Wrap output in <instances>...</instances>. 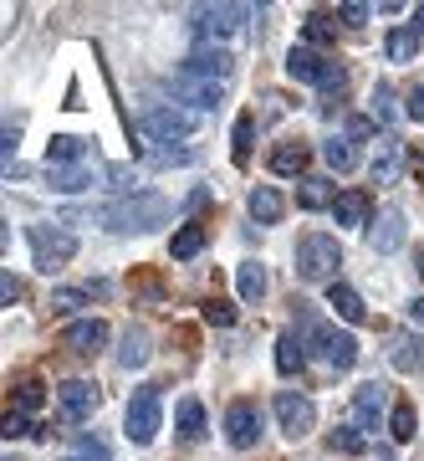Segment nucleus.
Returning a JSON list of instances; mask_svg holds the SVG:
<instances>
[{
  "label": "nucleus",
  "mask_w": 424,
  "mask_h": 461,
  "mask_svg": "<svg viewBox=\"0 0 424 461\" xmlns=\"http://www.w3.org/2000/svg\"><path fill=\"white\" fill-rule=\"evenodd\" d=\"M399 175H404V144L384 133L374 149V185H399Z\"/></svg>",
  "instance_id": "dca6fc26"
},
{
  "label": "nucleus",
  "mask_w": 424,
  "mask_h": 461,
  "mask_svg": "<svg viewBox=\"0 0 424 461\" xmlns=\"http://www.w3.org/2000/svg\"><path fill=\"white\" fill-rule=\"evenodd\" d=\"M420 277H424V257H420Z\"/></svg>",
  "instance_id": "3c124183"
},
{
  "label": "nucleus",
  "mask_w": 424,
  "mask_h": 461,
  "mask_svg": "<svg viewBox=\"0 0 424 461\" xmlns=\"http://www.w3.org/2000/svg\"><path fill=\"white\" fill-rule=\"evenodd\" d=\"M322 159L332 169H353V159H358V154H353V144H348V139H327L322 144Z\"/></svg>",
  "instance_id": "e433bc0d"
},
{
  "label": "nucleus",
  "mask_w": 424,
  "mask_h": 461,
  "mask_svg": "<svg viewBox=\"0 0 424 461\" xmlns=\"http://www.w3.org/2000/svg\"><path fill=\"white\" fill-rule=\"evenodd\" d=\"M384 405H389L384 384H378V379H368L358 395H353V415H358V426H363V430H378V420H384Z\"/></svg>",
  "instance_id": "f3484780"
},
{
  "label": "nucleus",
  "mask_w": 424,
  "mask_h": 461,
  "mask_svg": "<svg viewBox=\"0 0 424 461\" xmlns=\"http://www.w3.org/2000/svg\"><path fill=\"white\" fill-rule=\"evenodd\" d=\"M302 359H307V354H302V339H296V333H281L277 339V369L281 375H296Z\"/></svg>",
  "instance_id": "7c9ffc66"
},
{
  "label": "nucleus",
  "mask_w": 424,
  "mask_h": 461,
  "mask_svg": "<svg viewBox=\"0 0 424 461\" xmlns=\"http://www.w3.org/2000/svg\"><path fill=\"white\" fill-rule=\"evenodd\" d=\"M368 247H374L378 257H389V251L404 247V211H393L389 205V211L378 215L374 226H368Z\"/></svg>",
  "instance_id": "2eb2a0df"
},
{
  "label": "nucleus",
  "mask_w": 424,
  "mask_h": 461,
  "mask_svg": "<svg viewBox=\"0 0 424 461\" xmlns=\"http://www.w3.org/2000/svg\"><path fill=\"white\" fill-rule=\"evenodd\" d=\"M245 16H256L251 5H199L195 11V36L205 41V47H220L230 32H241Z\"/></svg>",
  "instance_id": "39448f33"
},
{
  "label": "nucleus",
  "mask_w": 424,
  "mask_h": 461,
  "mask_svg": "<svg viewBox=\"0 0 424 461\" xmlns=\"http://www.w3.org/2000/svg\"><path fill=\"white\" fill-rule=\"evenodd\" d=\"M118 364H123V369H138V364H148V333H144V329H128V333H123Z\"/></svg>",
  "instance_id": "cd10ccee"
},
{
  "label": "nucleus",
  "mask_w": 424,
  "mask_h": 461,
  "mask_svg": "<svg viewBox=\"0 0 424 461\" xmlns=\"http://www.w3.org/2000/svg\"><path fill=\"white\" fill-rule=\"evenodd\" d=\"M409 318H414V323H424V297H414V303H409Z\"/></svg>",
  "instance_id": "de8ad7c7"
},
{
  "label": "nucleus",
  "mask_w": 424,
  "mask_h": 461,
  "mask_svg": "<svg viewBox=\"0 0 424 461\" xmlns=\"http://www.w3.org/2000/svg\"><path fill=\"white\" fill-rule=\"evenodd\" d=\"M235 287H241L245 303L266 297V267H261V262H241V272H235Z\"/></svg>",
  "instance_id": "bb28decb"
},
{
  "label": "nucleus",
  "mask_w": 424,
  "mask_h": 461,
  "mask_svg": "<svg viewBox=\"0 0 424 461\" xmlns=\"http://www.w3.org/2000/svg\"><path fill=\"white\" fill-rule=\"evenodd\" d=\"M414 51H420V32H404V26L389 32V57H393V62H409Z\"/></svg>",
  "instance_id": "f704fd0d"
},
{
  "label": "nucleus",
  "mask_w": 424,
  "mask_h": 461,
  "mask_svg": "<svg viewBox=\"0 0 424 461\" xmlns=\"http://www.w3.org/2000/svg\"><path fill=\"white\" fill-rule=\"evenodd\" d=\"M98 384H87V379H66V384H57V405H62L66 420H87V415L98 411Z\"/></svg>",
  "instance_id": "ddd939ff"
},
{
  "label": "nucleus",
  "mask_w": 424,
  "mask_h": 461,
  "mask_svg": "<svg viewBox=\"0 0 424 461\" xmlns=\"http://www.w3.org/2000/svg\"><path fill=\"white\" fill-rule=\"evenodd\" d=\"M108 293V282H93V287H57L51 293V308L57 313H66V308H82V303H93V297Z\"/></svg>",
  "instance_id": "a878e982"
},
{
  "label": "nucleus",
  "mask_w": 424,
  "mask_h": 461,
  "mask_svg": "<svg viewBox=\"0 0 424 461\" xmlns=\"http://www.w3.org/2000/svg\"><path fill=\"white\" fill-rule=\"evenodd\" d=\"M0 436H5V441H21V436H36V426H26V415H21V411H5Z\"/></svg>",
  "instance_id": "58836bf2"
},
{
  "label": "nucleus",
  "mask_w": 424,
  "mask_h": 461,
  "mask_svg": "<svg viewBox=\"0 0 424 461\" xmlns=\"http://www.w3.org/2000/svg\"><path fill=\"white\" fill-rule=\"evenodd\" d=\"M327 451H343V456H358V451H368V441H363L358 430L338 426V430H327Z\"/></svg>",
  "instance_id": "473e14b6"
},
{
  "label": "nucleus",
  "mask_w": 424,
  "mask_h": 461,
  "mask_svg": "<svg viewBox=\"0 0 424 461\" xmlns=\"http://www.w3.org/2000/svg\"><path fill=\"white\" fill-rule=\"evenodd\" d=\"M31 251L41 272H57V267H66L77 257V236L62 226H31Z\"/></svg>",
  "instance_id": "423d86ee"
},
{
  "label": "nucleus",
  "mask_w": 424,
  "mask_h": 461,
  "mask_svg": "<svg viewBox=\"0 0 424 461\" xmlns=\"http://www.w3.org/2000/svg\"><path fill=\"white\" fill-rule=\"evenodd\" d=\"M338 16H343V21H353V26H363V21H368V5H358V0H348V5L338 11Z\"/></svg>",
  "instance_id": "a18cd8bd"
},
{
  "label": "nucleus",
  "mask_w": 424,
  "mask_h": 461,
  "mask_svg": "<svg viewBox=\"0 0 424 461\" xmlns=\"http://www.w3.org/2000/svg\"><path fill=\"white\" fill-rule=\"evenodd\" d=\"M225 441L235 451H251V446L261 441V405L256 400H235L225 411Z\"/></svg>",
  "instance_id": "1a4fd4ad"
},
{
  "label": "nucleus",
  "mask_w": 424,
  "mask_h": 461,
  "mask_svg": "<svg viewBox=\"0 0 424 461\" xmlns=\"http://www.w3.org/2000/svg\"><path fill=\"white\" fill-rule=\"evenodd\" d=\"M368 215H374V200L363 195V190H343L338 205H332V221L338 226H368Z\"/></svg>",
  "instance_id": "6ab92c4d"
},
{
  "label": "nucleus",
  "mask_w": 424,
  "mask_h": 461,
  "mask_svg": "<svg viewBox=\"0 0 424 461\" xmlns=\"http://www.w3.org/2000/svg\"><path fill=\"white\" fill-rule=\"evenodd\" d=\"M374 118H378V123H389V118H393V93L384 83L374 87Z\"/></svg>",
  "instance_id": "79ce46f5"
},
{
  "label": "nucleus",
  "mask_w": 424,
  "mask_h": 461,
  "mask_svg": "<svg viewBox=\"0 0 424 461\" xmlns=\"http://www.w3.org/2000/svg\"><path fill=\"white\" fill-rule=\"evenodd\" d=\"M174 436H180L184 446L205 441V405H199V400H180V411H174Z\"/></svg>",
  "instance_id": "a211bd4d"
},
{
  "label": "nucleus",
  "mask_w": 424,
  "mask_h": 461,
  "mask_svg": "<svg viewBox=\"0 0 424 461\" xmlns=\"http://www.w3.org/2000/svg\"><path fill=\"white\" fill-rule=\"evenodd\" d=\"M338 267H343V247L332 241V236H322V230H312V236H302L296 241V277L302 282H338Z\"/></svg>",
  "instance_id": "f03ea898"
},
{
  "label": "nucleus",
  "mask_w": 424,
  "mask_h": 461,
  "mask_svg": "<svg viewBox=\"0 0 424 461\" xmlns=\"http://www.w3.org/2000/svg\"><path fill=\"white\" fill-rule=\"evenodd\" d=\"M404 118H414V123H424V83L409 87V103H404Z\"/></svg>",
  "instance_id": "37998d69"
},
{
  "label": "nucleus",
  "mask_w": 424,
  "mask_h": 461,
  "mask_svg": "<svg viewBox=\"0 0 424 461\" xmlns=\"http://www.w3.org/2000/svg\"><path fill=\"white\" fill-rule=\"evenodd\" d=\"M281 211H287V200H281L271 185H256V190H251V215H256L261 226H277Z\"/></svg>",
  "instance_id": "4be33fe9"
},
{
  "label": "nucleus",
  "mask_w": 424,
  "mask_h": 461,
  "mask_svg": "<svg viewBox=\"0 0 424 461\" xmlns=\"http://www.w3.org/2000/svg\"><path fill=\"white\" fill-rule=\"evenodd\" d=\"M414 426H420V420H414V405H409V400H393L389 436H393V441H414Z\"/></svg>",
  "instance_id": "c756f323"
},
{
  "label": "nucleus",
  "mask_w": 424,
  "mask_h": 461,
  "mask_svg": "<svg viewBox=\"0 0 424 461\" xmlns=\"http://www.w3.org/2000/svg\"><path fill=\"white\" fill-rule=\"evenodd\" d=\"M322 205H338V190L322 175H307L302 180V211H322Z\"/></svg>",
  "instance_id": "393cba45"
},
{
  "label": "nucleus",
  "mask_w": 424,
  "mask_h": 461,
  "mask_svg": "<svg viewBox=\"0 0 424 461\" xmlns=\"http://www.w3.org/2000/svg\"><path fill=\"white\" fill-rule=\"evenodd\" d=\"M378 461H393V456H389V451H384V456H378Z\"/></svg>",
  "instance_id": "8fccbe9b"
},
{
  "label": "nucleus",
  "mask_w": 424,
  "mask_h": 461,
  "mask_svg": "<svg viewBox=\"0 0 424 461\" xmlns=\"http://www.w3.org/2000/svg\"><path fill=\"white\" fill-rule=\"evenodd\" d=\"M271 411H277V426L287 430L292 441H302V436H307V430L317 426V405H312L307 395H296V390H281Z\"/></svg>",
  "instance_id": "9d476101"
},
{
  "label": "nucleus",
  "mask_w": 424,
  "mask_h": 461,
  "mask_svg": "<svg viewBox=\"0 0 424 461\" xmlns=\"http://www.w3.org/2000/svg\"><path fill=\"white\" fill-rule=\"evenodd\" d=\"M307 41L312 47H332V41H338V21L327 16V11H312L307 16Z\"/></svg>",
  "instance_id": "2f4dec72"
},
{
  "label": "nucleus",
  "mask_w": 424,
  "mask_h": 461,
  "mask_svg": "<svg viewBox=\"0 0 424 461\" xmlns=\"http://www.w3.org/2000/svg\"><path fill=\"white\" fill-rule=\"evenodd\" d=\"M159 426H163V400H159V384H144V390H133V400H128V441L133 446H148L154 436H159Z\"/></svg>",
  "instance_id": "20e7f679"
},
{
  "label": "nucleus",
  "mask_w": 424,
  "mask_h": 461,
  "mask_svg": "<svg viewBox=\"0 0 424 461\" xmlns=\"http://www.w3.org/2000/svg\"><path fill=\"white\" fill-rule=\"evenodd\" d=\"M138 133L154 139V144H174L184 133H195V113H184V108H148L138 118Z\"/></svg>",
  "instance_id": "6e6552de"
},
{
  "label": "nucleus",
  "mask_w": 424,
  "mask_h": 461,
  "mask_svg": "<svg viewBox=\"0 0 424 461\" xmlns=\"http://www.w3.org/2000/svg\"><path fill=\"white\" fill-rule=\"evenodd\" d=\"M93 221L108 230H118V236H133V230H154L169 221V200L154 195V190H138V195L128 200H113V205H102V211H93Z\"/></svg>",
  "instance_id": "f257e3e1"
},
{
  "label": "nucleus",
  "mask_w": 424,
  "mask_h": 461,
  "mask_svg": "<svg viewBox=\"0 0 424 461\" xmlns=\"http://www.w3.org/2000/svg\"><path fill=\"white\" fill-rule=\"evenodd\" d=\"M169 93H174V98L180 103H190V113H205V108H215V103H220V93H225V87L220 83H205V77H195V72H174V77H169Z\"/></svg>",
  "instance_id": "f8f14e48"
},
{
  "label": "nucleus",
  "mask_w": 424,
  "mask_h": 461,
  "mask_svg": "<svg viewBox=\"0 0 424 461\" xmlns=\"http://www.w3.org/2000/svg\"><path fill=\"white\" fill-rule=\"evenodd\" d=\"M66 461H113V456H108V446L102 441H77V451H72Z\"/></svg>",
  "instance_id": "a19ab883"
},
{
  "label": "nucleus",
  "mask_w": 424,
  "mask_h": 461,
  "mask_svg": "<svg viewBox=\"0 0 424 461\" xmlns=\"http://www.w3.org/2000/svg\"><path fill=\"white\" fill-rule=\"evenodd\" d=\"M205 323H215V329H230L235 323V303H225V297H205Z\"/></svg>",
  "instance_id": "72a5a7b5"
},
{
  "label": "nucleus",
  "mask_w": 424,
  "mask_h": 461,
  "mask_svg": "<svg viewBox=\"0 0 424 461\" xmlns=\"http://www.w3.org/2000/svg\"><path fill=\"white\" fill-rule=\"evenodd\" d=\"M102 344H108V323L102 318H82V323L62 329V348H72V354H98Z\"/></svg>",
  "instance_id": "4468645a"
},
{
  "label": "nucleus",
  "mask_w": 424,
  "mask_h": 461,
  "mask_svg": "<svg viewBox=\"0 0 424 461\" xmlns=\"http://www.w3.org/2000/svg\"><path fill=\"white\" fill-rule=\"evenodd\" d=\"M312 348H317V359L332 369V375H348L353 364H358V339L353 333H338V329H312Z\"/></svg>",
  "instance_id": "0eeeda50"
},
{
  "label": "nucleus",
  "mask_w": 424,
  "mask_h": 461,
  "mask_svg": "<svg viewBox=\"0 0 424 461\" xmlns=\"http://www.w3.org/2000/svg\"><path fill=\"white\" fill-rule=\"evenodd\" d=\"M11 390H16V395H11V411H21V415H31V411H41V400H47V384H41V379H16V384H11Z\"/></svg>",
  "instance_id": "b1692460"
},
{
  "label": "nucleus",
  "mask_w": 424,
  "mask_h": 461,
  "mask_svg": "<svg viewBox=\"0 0 424 461\" xmlns=\"http://www.w3.org/2000/svg\"><path fill=\"white\" fill-rule=\"evenodd\" d=\"M108 180H113L118 190H128V180H133V169H128V165H113V169H108Z\"/></svg>",
  "instance_id": "49530a36"
},
{
  "label": "nucleus",
  "mask_w": 424,
  "mask_h": 461,
  "mask_svg": "<svg viewBox=\"0 0 424 461\" xmlns=\"http://www.w3.org/2000/svg\"><path fill=\"white\" fill-rule=\"evenodd\" d=\"M184 72H195V77H205V83L225 87L230 77H235V57H230L225 47H205V41H199V47L184 57Z\"/></svg>",
  "instance_id": "9b49d317"
},
{
  "label": "nucleus",
  "mask_w": 424,
  "mask_h": 461,
  "mask_svg": "<svg viewBox=\"0 0 424 461\" xmlns=\"http://www.w3.org/2000/svg\"><path fill=\"white\" fill-rule=\"evenodd\" d=\"M174 257H180V262H190V257H199V251H205V226H195V221H190V226H180L174 230Z\"/></svg>",
  "instance_id": "c85d7f7f"
},
{
  "label": "nucleus",
  "mask_w": 424,
  "mask_h": 461,
  "mask_svg": "<svg viewBox=\"0 0 424 461\" xmlns=\"http://www.w3.org/2000/svg\"><path fill=\"white\" fill-rule=\"evenodd\" d=\"M77 159H87V139H77V133H57L47 144V169H72Z\"/></svg>",
  "instance_id": "aec40b11"
},
{
  "label": "nucleus",
  "mask_w": 424,
  "mask_h": 461,
  "mask_svg": "<svg viewBox=\"0 0 424 461\" xmlns=\"http://www.w3.org/2000/svg\"><path fill=\"white\" fill-rule=\"evenodd\" d=\"M393 364H399V369H424V339H420V344H399Z\"/></svg>",
  "instance_id": "ea45409f"
},
{
  "label": "nucleus",
  "mask_w": 424,
  "mask_h": 461,
  "mask_svg": "<svg viewBox=\"0 0 424 461\" xmlns=\"http://www.w3.org/2000/svg\"><path fill=\"white\" fill-rule=\"evenodd\" d=\"M51 175V185H57V190H66V195H77V190H87V185H93V175H87V169H47Z\"/></svg>",
  "instance_id": "c9c22d12"
},
{
  "label": "nucleus",
  "mask_w": 424,
  "mask_h": 461,
  "mask_svg": "<svg viewBox=\"0 0 424 461\" xmlns=\"http://www.w3.org/2000/svg\"><path fill=\"white\" fill-rule=\"evenodd\" d=\"M271 169L277 175H307V144H296V139L277 144L271 149Z\"/></svg>",
  "instance_id": "5701e85b"
},
{
  "label": "nucleus",
  "mask_w": 424,
  "mask_h": 461,
  "mask_svg": "<svg viewBox=\"0 0 424 461\" xmlns=\"http://www.w3.org/2000/svg\"><path fill=\"white\" fill-rule=\"evenodd\" d=\"M327 303L338 308V318H343V323H363V318H368V308H363V297L353 293L348 282H332V287H327Z\"/></svg>",
  "instance_id": "412c9836"
},
{
  "label": "nucleus",
  "mask_w": 424,
  "mask_h": 461,
  "mask_svg": "<svg viewBox=\"0 0 424 461\" xmlns=\"http://www.w3.org/2000/svg\"><path fill=\"white\" fill-rule=\"evenodd\" d=\"M251 133H256V118L241 113V118H235V165H245V159H251Z\"/></svg>",
  "instance_id": "4c0bfd02"
},
{
  "label": "nucleus",
  "mask_w": 424,
  "mask_h": 461,
  "mask_svg": "<svg viewBox=\"0 0 424 461\" xmlns=\"http://www.w3.org/2000/svg\"><path fill=\"white\" fill-rule=\"evenodd\" d=\"M414 32L424 36V5H420V11H414Z\"/></svg>",
  "instance_id": "09e8293b"
},
{
  "label": "nucleus",
  "mask_w": 424,
  "mask_h": 461,
  "mask_svg": "<svg viewBox=\"0 0 424 461\" xmlns=\"http://www.w3.org/2000/svg\"><path fill=\"white\" fill-rule=\"evenodd\" d=\"M287 72H292L296 83L322 87V93H343V87H348V72H343V67L327 62V57H317L312 47H292V51H287Z\"/></svg>",
  "instance_id": "7ed1b4c3"
},
{
  "label": "nucleus",
  "mask_w": 424,
  "mask_h": 461,
  "mask_svg": "<svg viewBox=\"0 0 424 461\" xmlns=\"http://www.w3.org/2000/svg\"><path fill=\"white\" fill-rule=\"evenodd\" d=\"M21 297V277H11V272H5V277H0V303H5V308H11V303H16Z\"/></svg>",
  "instance_id": "c03bdc74"
}]
</instances>
